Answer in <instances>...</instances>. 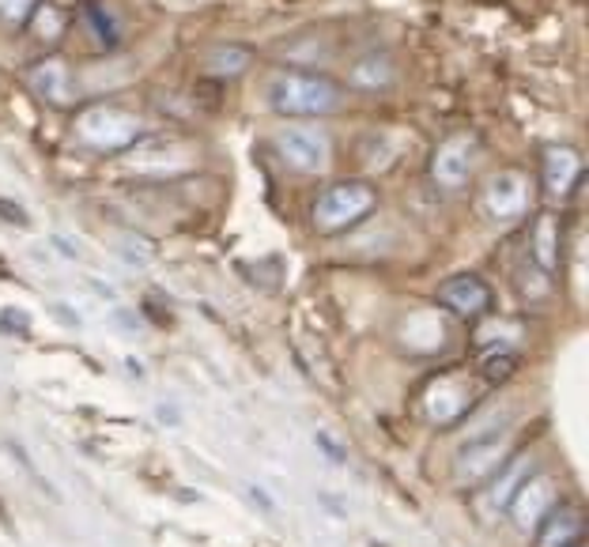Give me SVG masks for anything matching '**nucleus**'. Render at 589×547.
Listing matches in <instances>:
<instances>
[{
	"mask_svg": "<svg viewBox=\"0 0 589 547\" xmlns=\"http://www.w3.org/2000/svg\"><path fill=\"white\" fill-rule=\"evenodd\" d=\"M514 371H518L514 352H491V355L480 363V374H484V381H488V386H499V381H507Z\"/></svg>",
	"mask_w": 589,
	"mask_h": 547,
	"instance_id": "aec40b11",
	"label": "nucleus"
},
{
	"mask_svg": "<svg viewBox=\"0 0 589 547\" xmlns=\"http://www.w3.org/2000/svg\"><path fill=\"white\" fill-rule=\"evenodd\" d=\"M0 219H8V224H15V227H27L31 224V219L23 216L20 204H12V201H0Z\"/></svg>",
	"mask_w": 589,
	"mask_h": 547,
	"instance_id": "b1692460",
	"label": "nucleus"
},
{
	"mask_svg": "<svg viewBox=\"0 0 589 547\" xmlns=\"http://www.w3.org/2000/svg\"><path fill=\"white\" fill-rule=\"evenodd\" d=\"M27 83L34 95L49 102V106H68L72 102V72H68L61 57H46V61L34 65L27 72Z\"/></svg>",
	"mask_w": 589,
	"mask_h": 547,
	"instance_id": "ddd939ff",
	"label": "nucleus"
},
{
	"mask_svg": "<svg viewBox=\"0 0 589 547\" xmlns=\"http://www.w3.org/2000/svg\"><path fill=\"white\" fill-rule=\"evenodd\" d=\"M0 324H4V329H20V337H27V332H31L27 314H15V310H4V314H0Z\"/></svg>",
	"mask_w": 589,
	"mask_h": 547,
	"instance_id": "393cba45",
	"label": "nucleus"
},
{
	"mask_svg": "<svg viewBox=\"0 0 589 547\" xmlns=\"http://www.w3.org/2000/svg\"><path fill=\"white\" fill-rule=\"evenodd\" d=\"M536 544L533 547H575L578 540H586V517L578 506H552L548 517L533 528Z\"/></svg>",
	"mask_w": 589,
	"mask_h": 547,
	"instance_id": "f8f14e48",
	"label": "nucleus"
},
{
	"mask_svg": "<svg viewBox=\"0 0 589 547\" xmlns=\"http://www.w3.org/2000/svg\"><path fill=\"white\" fill-rule=\"evenodd\" d=\"M83 15H88L91 31H95V38L102 46H117V42H122V20H117V12L106 0H91V4L83 8Z\"/></svg>",
	"mask_w": 589,
	"mask_h": 547,
	"instance_id": "f3484780",
	"label": "nucleus"
},
{
	"mask_svg": "<svg viewBox=\"0 0 589 547\" xmlns=\"http://www.w3.org/2000/svg\"><path fill=\"white\" fill-rule=\"evenodd\" d=\"M507 446H510V431H507V419H499L495 426H484L476 431L465 446L457 449L454 460V476L461 487H480L495 468L507 460Z\"/></svg>",
	"mask_w": 589,
	"mask_h": 547,
	"instance_id": "39448f33",
	"label": "nucleus"
},
{
	"mask_svg": "<svg viewBox=\"0 0 589 547\" xmlns=\"http://www.w3.org/2000/svg\"><path fill=\"white\" fill-rule=\"evenodd\" d=\"M352 83H355L360 91L389 88V83H393V65H389V57H378V54L360 57V61L352 65Z\"/></svg>",
	"mask_w": 589,
	"mask_h": 547,
	"instance_id": "dca6fc26",
	"label": "nucleus"
},
{
	"mask_svg": "<svg viewBox=\"0 0 589 547\" xmlns=\"http://www.w3.org/2000/svg\"><path fill=\"white\" fill-rule=\"evenodd\" d=\"M276 151L287 167L298 170V174H326L329 159H332L329 136L321 129H314V125H287V129H280Z\"/></svg>",
	"mask_w": 589,
	"mask_h": 547,
	"instance_id": "0eeeda50",
	"label": "nucleus"
},
{
	"mask_svg": "<svg viewBox=\"0 0 589 547\" xmlns=\"http://www.w3.org/2000/svg\"><path fill=\"white\" fill-rule=\"evenodd\" d=\"M476 389L480 386H476L468 374L446 371V374H439V378L427 381V389L420 392V412L427 423H434V426H454L457 419H465L473 412L476 400H480Z\"/></svg>",
	"mask_w": 589,
	"mask_h": 547,
	"instance_id": "20e7f679",
	"label": "nucleus"
},
{
	"mask_svg": "<svg viewBox=\"0 0 589 547\" xmlns=\"http://www.w3.org/2000/svg\"><path fill=\"white\" fill-rule=\"evenodd\" d=\"M269 102L284 117H326L344 106V91L326 72L280 68L269 80Z\"/></svg>",
	"mask_w": 589,
	"mask_h": 547,
	"instance_id": "f257e3e1",
	"label": "nucleus"
},
{
	"mask_svg": "<svg viewBox=\"0 0 589 547\" xmlns=\"http://www.w3.org/2000/svg\"><path fill=\"white\" fill-rule=\"evenodd\" d=\"M314 446H318L321 453H326V460H329V465H348V446L337 438V434L318 431V434H314Z\"/></svg>",
	"mask_w": 589,
	"mask_h": 547,
	"instance_id": "412c9836",
	"label": "nucleus"
},
{
	"mask_svg": "<svg viewBox=\"0 0 589 547\" xmlns=\"http://www.w3.org/2000/svg\"><path fill=\"white\" fill-rule=\"evenodd\" d=\"M575 547H586V540H578V544H575Z\"/></svg>",
	"mask_w": 589,
	"mask_h": 547,
	"instance_id": "c756f323",
	"label": "nucleus"
},
{
	"mask_svg": "<svg viewBox=\"0 0 589 547\" xmlns=\"http://www.w3.org/2000/svg\"><path fill=\"white\" fill-rule=\"evenodd\" d=\"M552 506H556V483H552L548 476L533 472L522 487H518L514 499H510L507 517H510V525H514L518 533L529 536L544 517H548Z\"/></svg>",
	"mask_w": 589,
	"mask_h": 547,
	"instance_id": "1a4fd4ad",
	"label": "nucleus"
},
{
	"mask_svg": "<svg viewBox=\"0 0 589 547\" xmlns=\"http://www.w3.org/2000/svg\"><path fill=\"white\" fill-rule=\"evenodd\" d=\"M246 494H250L253 502L264 510V514H276V502H272V494L264 491V487H258V483H246Z\"/></svg>",
	"mask_w": 589,
	"mask_h": 547,
	"instance_id": "5701e85b",
	"label": "nucleus"
},
{
	"mask_svg": "<svg viewBox=\"0 0 589 547\" xmlns=\"http://www.w3.org/2000/svg\"><path fill=\"white\" fill-rule=\"evenodd\" d=\"M582 178V159L575 148H548L544 156V190L552 196H567L575 182Z\"/></svg>",
	"mask_w": 589,
	"mask_h": 547,
	"instance_id": "2eb2a0df",
	"label": "nucleus"
},
{
	"mask_svg": "<svg viewBox=\"0 0 589 547\" xmlns=\"http://www.w3.org/2000/svg\"><path fill=\"white\" fill-rule=\"evenodd\" d=\"M318 499H321V502H326V506L332 510V517H344V506H340V502H337V499H332V494H318Z\"/></svg>",
	"mask_w": 589,
	"mask_h": 547,
	"instance_id": "bb28decb",
	"label": "nucleus"
},
{
	"mask_svg": "<svg viewBox=\"0 0 589 547\" xmlns=\"http://www.w3.org/2000/svg\"><path fill=\"white\" fill-rule=\"evenodd\" d=\"M38 4H42V0H0V15H4L12 27H20V23L31 20Z\"/></svg>",
	"mask_w": 589,
	"mask_h": 547,
	"instance_id": "4be33fe9",
	"label": "nucleus"
},
{
	"mask_svg": "<svg viewBox=\"0 0 589 547\" xmlns=\"http://www.w3.org/2000/svg\"><path fill=\"white\" fill-rule=\"evenodd\" d=\"M253 65V49L250 46H216L208 54V72L212 76H238Z\"/></svg>",
	"mask_w": 589,
	"mask_h": 547,
	"instance_id": "a211bd4d",
	"label": "nucleus"
},
{
	"mask_svg": "<svg viewBox=\"0 0 589 547\" xmlns=\"http://www.w3.org/2000/svg\"><path fill=\"white\" fill-rule=\"evenodd\" d=\"M374 208H378V193L371 182H332L314 201V227L321 235H340L360 227Z\"/></svg>",
	"mask_w": 589,
	"mask_h": 547,
	"instance_id": "f03ea898",
	"label": "nucleus"
},
{
	"mask_svg": "<svg viewBox=\"0 0 589 547\" xmlns=\"http://www.w3.org/2000/svg\"><path fill=\"white\" fill-rule=\"evenodd\" d=\"M76 136L95 151H129L144 136L140 117L114 102H91L76 114Z\"/></svg>",
	"mask_w": 589,
	"mask_h": 547,
	"instance_id": "7ed1b4c3",
	"label": "nucleus"
},
{
	"mask_svg": "<svg viewBox=\"0 0 589 547\" xmlns=\"http://www.w3.org/2000/svg\"><path fill=\"white\" fill-rule=\"evenodd\" d=\"M27 23H31L34 34H38L42 42H57V38H61V31H65V15L57 12L54 4H38Z\"/></svg>",
	"mask_w": 589,
	"mask_h": 547,
	"instance_id": "6ab92c4d",
	"label": "nucleus"
},
{
	"mask_svg": "<svg viewBox=\"0 0 589 547\" xmlns=\"http://www.w3.org/2000/svg\"><path fill=\"white\" fill-rule=\"evenodd\" d=\"M125 363H129V374H136V378H144V366L136 363V358H125Z\"/></svg>",
	"mask_w": 589,
	"mask_h": 547,
	"instance_id": "c85d7f7f",
	"label": "nucleus"
},
{
	"mask_svg": "<svg viewBox=\"0 0 589 547\" xmlns=\"http://www.w3.org/2000/svg\"><path fill=\"white\" fill-rule=\"evenodd\" d=\"M54 246L65 253V258H80V246H72V242H68V238H61V235H54Z\"/></svg>",
	"mask_w": 589,
	"mask_h": 547,
	"instance_id": "a878e982",
	"label": "nucleus"
},
{
	"mask_svg": "<svg viewBox=\"0 0 589 547\" xmlns=\"http://www.w3.org/2000/svg\"><path fill=\"white\" fill-rule=\"evenodd\" d=\"M529 204H533V178L525 170H499L480 190V208L491 224H514L529 212Z\"/></svg>",
	"mask_w": 589,
	"mask_h": 547,
	"instance_id": "423d86ee",
	"label": "nucleus"
},
{
	"mask_svg": "<svg viewBox=\"0 0 589 547\" xmlns=\"http://www.w3.org/2000/svg\"><path fill=\"white\" fill-rule=\"evenodd\" d=\"M473 162H476V140L468 133H454L434 148L431 156V178L434 185L442 190H461L473 174Z\"/></svg>",
	"mask_w": 589,
	"mask_h": 547,
	"instance_id": "9d476101",
	"label": "nucleus"
},
{
	"mask_svg": "<svg viewBox=\"0 0 589 547\" xmlns=\"http://www.w3.org/2000/svg\"><path fill=\"white\" fill-rule=\"evenodd\" d=\"M439 306L450 314H457V318L473 321V318H484V314L491 310L495 295L488 287V280H480L476 272H461V276H450L439 284Z\"/></svg>",
	"mask_w": 589,
	"mask_h": 547,
	"instance_id": "6e6552de",
	"label": "nucleus"
},
{
	"mask_svg": "<svg viewBox=\"0 0 589 547\" xmlns=\"http://www.w3.org/2000/svg\"><path fill=\"white\" fill-rule=\"evenodd\" d=\"M529 250H533V261L541 269V276H556L559 269V219L552 212H541L533 224V238H529Z\"/></svg>",
	"mask_w": 589,
	"mask_h": 547,
	"instance_id": "4468645a",
	"label": "nucleus"
},
{
	"mask_svg": "<svg viewBox=\"0 0 589 547\" xmlns=\"http://www.w3.org/2000/svg\"><path fill=\"white\" fill-rule=\"evenodd\" d=\"M159 419H167V423H170V426H174V419H178V412H174V408H159Z\"/></svg>",
	"mask_w": 589,
	"mask_h": 547,
	"instance_id": "cd10ccee",
	"label": "nucleus"
},
{
	"mask_svg": "<svg viewBox=\"0 0 589 547\" xmlns=\"http://www.w3.org/2000/svg\"><path fill=\"white\" fill-rule=\"evenodd\" d=\"M536 472V457L533 453H518V457L502 460L499 468L484 480V506H488V514H507L510 499L518 494V487H522L529 476Z\"/></svg>",
	"mask_w": 589,
	"mask_h": 547,
	"instance_id": "9b49d317",
	"label": "nucleus"
}]
</instances>
